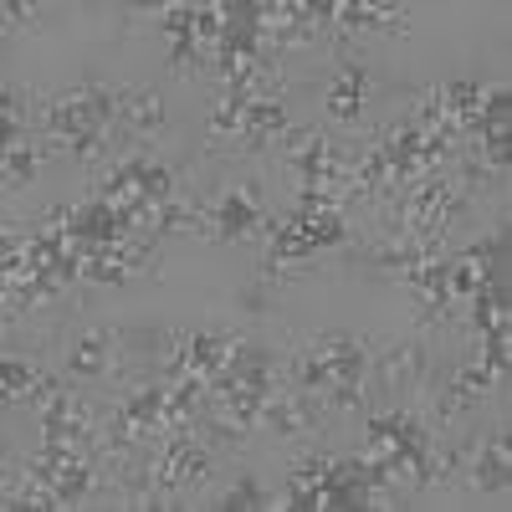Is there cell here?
Here are the masks:
<instances>
[{
    "label": "cell",
    "instance_id": "3",
    "mask_svg": "<svg viewBox=\"0 0 512 512\" xmlns=\"http://www.w3.org/2000/svg\"><path fill=\"white\" fill-rule=\"evenodd\" d=\"M374 364H379V379L390 384V390H415V384L425 379V369H431V354H425L420 338H400V344L379 349Z\"/></svg>",
    "mask_w": 512,
    "mask_h": 512
},
{
    "label": "cell",
    "instance_id": "2",
    "mask_svg": "<svg viewBox=\"0 0 512 512\" xmlns=\"http://www.w3.org/2000/svg\"><path fill=\"white\" fill-rule=\"evenodd\" d=\"M67 374L72 379H108V374H118V333L113 328H82L67 344Z\"/></svg>",
    "mask_w": 512,
    "mask_h": 512
},
{
    "label": "cell",
    "instance_id": "6",
    "mask_svg": "<svg viewBox=\"0 0 512 512\" xmlns=\"http://www.w3.org/2000/svg\"><path fill=\"white\" fill-rule=\"evenodd\" d=\"M364 88H369V72L354 62L344 77H333L328 82V98H323V108H328V118H338V123H354L359 113H364Z\"/></svg>",
    "mask_w": 512,
    "mask_h": 512
},
{
    "label": "cell",
    "instance_id": "5",
    "mask_svg": "<svg viewBox=\"0 0 512 512\" xmlns=\"http://www.w3.org/2000/svg\"><path fill=\"white\" fill-rule=\"evenodd\" d=\"M118 128L123 134H144V139H154V134H164V103H159V93L154 88H123V118H118Z\"/></svg>",
    "mask_w": 512,
    "mask_h": 512
},
{
    "label": "cell",
    "instance_id": "10",
    "mask_svg": "<svg viewBox=\"0 0 512 512\" xmlns=\"http://www.w3.org/2000/svg\"><path fill=\"white\" fill-rule=\"evenodd\" d=\"M323 410L328 415H369L364 379H333L328 390H323Z\"/></svg>",
    "mask_w": 512,
    "mask_h": 512
},
{
    "label": "cell",
    "instance_id": "8",
    "mask_svg": "<svg viewBox=\"0 0 512 512\" xmlns=\"http://www.w3.org/2000/svg\"><path fill=\"white\" fill-rule=\"evenodd\" d=\"M246 103L251 98L226 93L216 108H210V149H226V144H241L246 139Z\"/></svg>",
    "mask_w": 512,
    "mask_h": 512
},
{
    "label": "cell",
    "instance_id": "13",
    "mask_svg": "<svg viewBox=\"0 0 512 512\" xmlns=\"http://www.w3.org/2000/svg\"><path fill=\"white\" fill-rule=\"evenodd\" d=\"M0 11H6V16H0L6 36H11V31H26V26H36V21H41V6H36V0H6Z\"/></svg>",
    "mask_w": 512,
    "mask_h": 512
},
{
    "label": "cell",
    "instance_id": "9",
    "mask_svg": "<svg viewBox=\"0 0 512 512\" xmlns=\"http://www.w3.org/2000/svg\"><path fill=\"white\" fill-rule=\"evenodd\" d=\"M41 374H47V369H36L31 359L6 354V364H0V395H6V405H26L31 390L41 384Z\"/></svg>",
    "mask_w": 512,
    "mask_h": 512
},
{
    "label": "cell",
    "instance_id": "11",
    "mask_svg": "<svg viewBox=\"0 0 512 512\" xmlns=\"http://www.w3.org/2000/svg\"><path fill=\"white\" fill-rule=\"evenodd\" d=\"M328 466H333V456L328 451H318V446H303L292 461H287V487H318L323 477H328Z\"/></svg>",
    "mask_w": 512,
    "mask_h": 512
},
{
    "label": "cell",
    "instance_id": "4",
    "mask_svg": "<svg viewBox=\"0 0 512 512\" xmlns=\"http://www.w3.org/2000/svg\"><path fill=\"white\" fill-rule=\"evenodd\" d=\"M466 482H472L477 492H502L507 497V477H512V466H507V436H487L482 446L466 451Z\"/></svg>",
    "mask_w": 512,
    "mask_h": 512
},
{
    "label": "cell",
    "instance_id": "12",
    "mask_svg": "<svg viewBox=\"0 0 512 512\" xmlns=\"http://www.w3.org/2000/svg\"><path fill=\"white\" fill-rule=\"evenodd\" d=\"M216 507H226V512H256V507H277V502H272V492L256 482V477H236V482L221 492Z\"/></svg>",
    "mask_w": 512,
    "mask_h": 512
},
{
    "label": "cell",
    "instance_id": "7",
    "mask_svg": "<svg viewBox=\"0 0 512 512\" xmlns=\"http://www.w3.org/2000/svg\"><path fill=\"white\" fill-rule=\"evenodd\" d=\"M47 164V144L26 139H6V190H26L36 180V169Z\"/></svg>",
    "mask_w": 512,
    "mask_h": 512
},
{
    "label": "cell",
    "instance_id": "1",
    "mask_svg": "<svg viewBox=\"0 0 512 512\" xmlns=\"http://www.w3.org/2000/svg\"><path fill=\"white\" fill-rule=\"evenodd\" d=\"M262 190L256 185H226L216 195V231L210 236H221V241H246L262 231Z\"/></svg>",
    "mask_w": 512,
    "mask_h": 512
}]
</instances>
